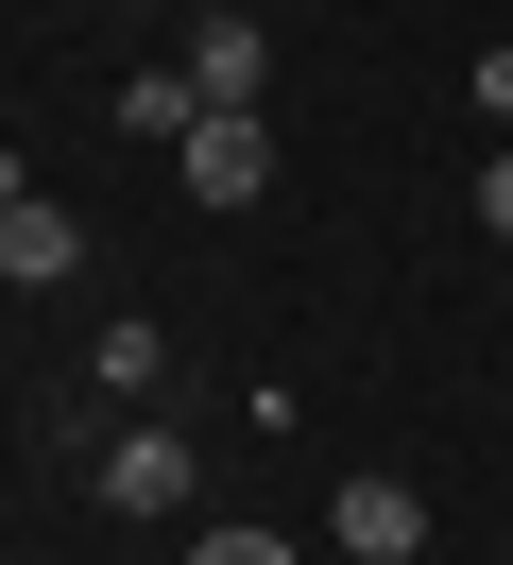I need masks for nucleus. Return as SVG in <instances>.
Returning <instances> with one entry per match:
<instances>
[{
  "label": "nucleus",
  "instance_id": "obj_1",
  "mask_svg": "<svg viewBox=\"0 0 513 565\" xmlns=\"http://www.w3.org/2000/svg\"><path fill=\"white\" fill-rule=\"evenodd\" d=\"M86 480H103V514H120V531H154V514H189V480H205V462H189V428H103V462H86Z\"/></svg>",
  "mask_w": 513,
  "mask_h": 565
},
{
  "label": "nucleus",
  "instance_id": "obj_5",
  "mask_svg": "<svg viewBox=\"0 0 513 565\" xmlns=\"http://www.w3.org/2000/svg\"><path fill=\"white\" fill-rule=\"evenodd\" d=\"M257 86H274V35L257 18H205L189 35V104H257Z\"/></svg>",
  "mask_w": 513,
  "mask_h": 565
},
{
  "label": "nucleus",
  "instance_id": "obj_11",
  "mask_svg": "<svg viewBox=\"0 0 513 565\" xmlns=\"http://www.w3.org/2000/svg\"><path fill=\"white\" fill-rule=\"evenodd\" d=\"M0 189H34V172H18V154H0Z\"/></svg>",
  "mask_w": 513,
  "mask_h": 565
},
{
  "label": "nucleus",
  "instance_id": "obj_7",
  "mask_svg": "<svg viewBox=\"0 0 513 565\" xmlns=\"http://www.w3.org/2000/svg\"><path fill=\"white\" fill-rule=\"evenodd\" d=\"M171 377V326H103V394H154Z\"/></svg>",
  "mask_w": 513,
  "mask_h": 565
},
{
  "label": "nucleus",
  "instance_id": "obj_10",
  "mask_svg": "<svg viewBox=\"0 0 513 565\" xmlns=\"http://www.w3.org/2000/svg\"><path fill=\"white\" fill-rule=\"evenodd\" d=\"M479 120H513V35H496V52H479Z\"/></svg>",
  "mask_w": 513,
  "mask_h": 565
},
{
  "label": "nucleus",
  "instance_id": "obj_9",
  "mask_svg": "<svg viewBox=\"0 0 513 565\" xmlns=\"http://www.w3.org/2000/svg\"><path fill=\"white\" fill-rule=\"evenodd\" d=\"M189 565H291V548H274V531H205Z\"/></svg>",
  "mask_w": 513,
  "mask_h": 565
},
{
  "label": "nucleus",
  "instance_id": "obj_4",
  "mask_svg": "<svg viewBox=\"0 0 513 565\" xmlns=\"http://www.w3.org/2000/svg\"><path fill=\"white\" fill-rule=\"evenodd\" d=\"M342 565H410V548H428V497H410V480H342Z\"/></svg>",
  "mask_w": 513,
  "mask_h": 565
},
{
  "label": "nucleus",
  "instance_id": "obj_3",
  "mask_svg": "<svg viewBox=\"0 0 513 565\" xmlns=\"http://www.w3.org/2000/svg\"><path fill=\"white\" fill-rule=\"evenodd\" d=\"M0 275H18V291H68V275H86V223H68L52 189H0Z\"/></svg>",
  "mask_w": 513,
  "mask_h": 565
},
{
  "label": "nucleus",
  "instance_id": "obj_2",
  "mask_svg": "<svg viewBox=\"0 0 513 565\" xmlns=\"http://www.w3.org/2000/svg\"><path fill=\"white\" fill-rule=\"evenodd\" d=\"M171 172H189V206H257L274 189V120L257 104H205L189 138H171Z\"/></svg>",
  "mask_w": 513,
  "mask_h": 565
},
{
  "label": "nucleus",
  "instance_id": "obj_6",
  "mask_svg": "<svg viewBox=\"0 0 513 565\" xmlns=\"http://www.w3.org/2000/svg\"><path fill=\"white\" fill-rule=\"evenodd\" d=\"M189 120H205L189 70H137V86H120V138H189Z\"/></svg>",
  "mask_w": 513,
  "mask_h": 565
},
{
  "label": "nucleus",
  "instance_id": "obj_8",
  "mask_svg": "<svg viewBox=\"0 0 513 565\" xmlns=\"http://www.w3.org/2000/svg\"><path fill=\"white\" fill-rule=\"evenodd\" d=\"M479 241H513V138H479Z\"/></svg>",
  "mask_w": 513,
  "mask_h": 565
}]
</instances>
